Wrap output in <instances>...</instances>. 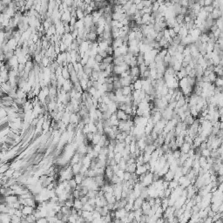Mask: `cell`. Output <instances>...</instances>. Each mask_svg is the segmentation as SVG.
<instances>
[{"label": "cell", "mask_w": 223, "mask_h": 223, "mask_svg": "<svg viewBox=\"0 0 223 223\" xmlns=\"http://www.w3.org/2000/svg\"><path fill=\"white\" fill-rule=\"evenodd\" d=\"M153 182H154V180H153V173L147 172L146 173H145L144 179H143V180L140 182V183L142 184V186L144 187V188H147V187H149Z\"/></svg>", "instance_id": "1"}, {"label": "cell", "mask_w": 223, "mask_h": 223, "mask_svg": "<svg viewBox=\"0 0 223 223\" xmlns=\"http://www.w3.org/2000/svg\"><path fill=\"white\" fill-rule=\"evenodd\" d=\"M34 210H35L34 207H29V206H24L23 208L21 209L23 217H26V216H29V215H31V214H33Z\"/></svg>", "instance_id": "2"}, {"label": "cell", "mask_w": 223, "mask_h": 223, "mask_svg": "<svg viewBox=\"0 0 223 223\" xmlns=\"http://www.w3.org/2000/svg\"><path fill=\"white\" fill-rule=\"evenodd\" d=\"M145 137H146V136H145ZM145 137L136 140V146H137V148L139 149L142 153H144L145 148H146V141H145Z\"/></svg>", "instance_id": "3"}, {"label": "cell", "mask_w": 223, "mask_h": 223, "mask_svg": "<svg viewBox=\"0 0 223 223\" xmlns=\"http://www.w3.org/2000/svg\"><path fill=\"white\" fill-rule=\"evenodd\" d=\"M127 213L128 212H127L125 208L117 209V210H115V219H119V220L122 219V218L127 215Z\"/></svg>", "instance_id": "4"}, {"label": "cell", "mask_w": 223, "mask_h": 223, "mask_svg": "<svg viewBox=\"0 0 223 223\" xmlns=\"http://www.w3.org/2000/svg\"><path fill=\"white\" fill-rule=\"evenodd\" d=\"M209 15H210L211 18H212L213 20H216V19H218L219 18H221V17H222V11H221L217 8V9L213 10V11Z\"/></svg>", "instance_id": "5"}, {"label": "cell", "mask_w": 223, "mask_h": 223, "mask_svg": "<svg viewBox=\"0 0 223 223\" xmlns=\"http://www.w3.org/2000/svg\"><path fill=\"white\" fill-rule=\"evenodd\" d=\"M120 82L121 84V86L124 87V86H129L132 85V76H127V78H124V79H120Z\"/></svg>", "instance_id": "6"}, {"label": "cell", "mask_w": 223, "mask_h": 223, "mask_svg": "<svg viewBox=\"0 0 223 223\" xmlns=\"http://www.w3.org/2000/svg\"><path fill=\"white\" fill-rule=\"evenodd\" d=\"M147 172H148V170H147V168H146V165L143 164V165H141V166H137L136 171H135V173L138 175V176H139V175L145 174V173H146Z\"/></svg>", "instance_id": "7"}, {"label": "cell", "mask_w": 223, "mask_h": 223, "mask_svg": "<svg viewBox=\"0 0 223 223\" xmlns=\"http://www.w3.org/2000/svg\"><path fill=\"white\" fill-rule=\"evenodd\" d=\"M140 209H141V211H142V214H145V215H147L148 213L150 212V210H151V206L147 203V201L144 200V202H143V204H142V206H141Z\"/></svg>", "instance_id": "8"}, {"label": "cell", "mask_w": 223, "mask_h": 223, "mask_svg": "<svg viewBox=\"0 0 223 223\" xmlns=\"http://www.w3.org/2000/svg\"><path fill=\"white\" fill-rule=\"evenodd\" d=\"M143 202H144V200H143L141 197H138V198H136L135 200L133 201V211L138 210V209H140Z\"/></svg>", "instance_id": "9"}, {"label": "cell", "mask_w": 223, "mask_h": 223, "mask_svg": "<svg viewBox=\"0 0 223 223\" xmlns=\"http://www.w3.org/2000/svg\"><path fill=\"white\" fill-rule=\"evenodd\" d=\"M122 91V94L124 96H128V95L132 94V93L133 92V88H132V85L129 86H124V87L121 88Z\"/></svg>", "instance_id": "10"}, {"label": "cell", "mask_w": 223, "mask_h": 223, "mask_svg": "<svg viewBox=\"0 0 223 223\" xmlns=\"http://www.w3.org/2000/svg\"><path fill=\"white\" fill-rule=\"evenodd\" d=\"M179 149H180V153H181V154H188V151L191 149V146H190L189 144H188V143L184 142L183 144H182V146H180Z\"/></svg>", "instance_id": "11"}, {"label": "cell", "mask_w": 223, "mask_h": 223, "mask_svg": "<svg viewBox=\"0 0 223 223\" xmlns=\"http://www.w3.org/2000/svg\"><path fill=\"white\" fill-rule=\"evenodd\" d=\"M127 135H128V133H127V132H119V133L116 135V138H115V139H116L118 142H124V141H125L126 137H127Z\"/></svg>", "instance_id": "12"}, {"label": "cell", "mask_w": 223, "mask_h": 223, "mask_svg": "<svg viewBox=\"0 0 223 223\" xmlns=\"http://www.w3.org/2000/svg\"><path fill=\"white\" fill-rule=\"evenodd\" d=\"M173 177H174V173L172 172L171 170H169V171H168L167 173H166V174L162 177V179L165 180V181L169 182V181H171V180H173Z\"/></svg>", "instance_id": "13"}, {"label": "cell", "mask_w": 223, "mask_h": 223, "mask_svg": "<svg viewBox=\"0 0 223 223\" xmlns=\"http://www.w3.org/2000/svg\"><path fill=\"white\" fill-rule=\"evenodd\" d=\"M130 76H132V77H139L140 76L139 66L130 68Z\"/></svg>", "instance_id": "14"}, {"label": "cell", "mask_w": 223, "mask_h": 223, "mask_svg": "<svg viewBox=\"0 0 223 223\" xmlns=\"http://www.w3.org/2000/svg\"><path fill=\"white\" fill-rule=\"evenodd\" d=\"M195 119L193 118V117L191 116V115H188V116H187L185 118V120H183V123L185 124V125H187L188 127H190V126H192L193 124V122H194Z\"/></svg>", "instance_id": "15"}, {"label": "cell", "mask_w": 223, "mask_h": 223, "mask_svg": "<svg viewBox=\"0 0 223 223\" xmlns=\"http://www.w3.org/2000/svg\"><path fill=\"white\" fill-rule=\"evenodd\" d=\"M82 207H83V204L80 201V200L79 199H74V201H73V208H75L76 210H82Z\"/></svg>", "instance_id": "16"}, {"label": "cell", "mask_w": 223, "mask_h": 223, "mask_svg": "<svg viewBox=\"0 0 223 223\" xmlns=\"http://www.w3.org/2000/svg\"><path fill=\"white\" fill-rule=\"evenodd\" d=\"M156 149H157V148H156V146H154V144L146 145V148H145V150H144V153H146V154H152V153L154 152V151H155Z\"/></svg>", "instance_id": "17"}, {"label": "cell", "mask_w": 223, "mask_h": 223, "mask_svg": "<svg viewBox=\"0 0 223 223\" xmlns=\"http://www.w3.org/2000/svg\"><path fill=\"white\" fill-rule=\"evenodd\" d=\"M117 110H118V105H117L116 103L112 102V103L108 105V111L110 112L111 113H112V114L116 113Z\"/></svg>", "instance_id": "18"}, {"label": "cell", "mask_w": 223, "mask_h": 223, "mask_svg": "<svg viewBox=\"0 0 223 223\" xmlns=\"http://www.w3.org/2000/svg\"><path fill=\"white\" fill-rule=\"evenodd\" d=\"M134 213V220H135L136 221H138V222H140V219H141V216L143 215L142 214V211H141V209H138V210H135L133 211Z\"/></svg>", "instance_id": "19"}, {"label": "cell", "mask_w": 223, "mask_h": 223, "mask_svg": "<svg viewBox=\"0 0 223 223\" xmlns=\"http://www.w3.org/2000/svg\"><path fill=\"white\" fill-rule=\"evenodd\" d=\"M151 19V14H144L141 17V21H142L143 25H149V22Z\"/></svg>", "instance_id": "20"}, {"label": "cell", "mask_w": 223, "mask_h": 223, "mask_svg": "<svg viewBox=\"0 0 223 223\" xmlns=\"http://www.w3.org/2000/svg\"><path fill=\"white\" fill-rule=\"evenodd\" d=\"M132 88H133V91H138V90L142 89V83H141L140 79H139L132 84Z\"/></svg>", "instance_id": "21"}, {"label": "cell", "mask_w": 223, "mask_h": 223, "mask_svg": "<svg viewBox=\"0 0 223 223\" xmlns=\"http://www.w3.org/2000/svg\"><path fill=\"white\" fill-rule=\"evenodd\" d=\"M136 168H137L136 163H132V164L127 166V169H126V172H128V173H134L136 171Z\"/></svg>", "instance_id": "22"}, {"label": "cell", "mask_w": 223, "mask_h": 223, "mask_svg": "<svg viewBox=\"0 0 223 223\" xmlns=\"http://www.w3.org/2000/svg\"><path fill=\"white\" fill-rule=\"evenodd\" d=\"M193 159H192V158H188V159H186L185 162H184V164L182 166H185V167L190 169V168H192V166H193Z\"/></svg>", "instance_id": "23"}, {"label": "cell", "mask_w": 223, "mask_h": 223, "mask_svg": "<svg viewBox=\"0 0 223 223\" xmlns=\"http://www.w3.org/2000/svg\"><path fill=\"white\" fill-rule=\"evenodd\" d=\"M110 181H111V185H116V184L121 183L122 180H120V179L119 178L116 174H113V176L112 177V179L110 180Z\"/></svg>", "instance_id": "24"}, {"label": "cell", "mask_w": 223, "mask_h": 223, "mask_svg": "<svg viewBox=\"0 0 223 223\" xmlns=\"http://www.w3.org/2000/svg\"><path fill=\"white\" fill-rule=\"evenodd\" d=\"M118 166H119V168H120V170L126 171V169H127V161H126L124 159H121V160H120V162L118 163Z\"/></svg>", "instance_id": "25"}, {"label": "cell", "mask_w": 223, "mask_h": 223, "mask_svg": "<svg viewBox=\"0 0 223 223\" xmlns=\"http://www.w3.org/2000/svg\"><path fill=\"white\" fill-rule=\"evenodd\" d=\"M178 187H179V183H178V181H176V180H171V181L168 182V188H170V189L173 190L176 188H178Z\"/></svg>", "instance_id": "26"}, {"label": "cell", "mask_w": 223, "mask_h": 223, "mask_svg": "<svg viewBox=\"0 0 223 223\" xmlns=\"http://www.w3.org/2000/svg\"><path fill=\"white\" fill-rule=\"evenodd\" d=\"M102 62L105 64H112L113 62V56H106V57L103 59Z\"/></svg>", "instance_id": "27"}, {"label": "cell", "mask_w": 223, "mask_h": 223, "mask_svg": "<svg viewBox=\"0 0 223 223\" xmlns=\"http://www.w3.org/2000/svg\"><path fill=\"white\" fill-rule=\"evenodd\" d=\"M136 11H137V9H136V5L134 4H132V6L129 8V10L126 13H127V16H131V15H134V13L136 12Z\"/></svg>", "instance_id": "28"}, {"label": "cell", "mask_w": 223, "mask_h": 223, "mask_svg": "<svg viewBox=\"0 0 223 223\" xmlns=\"http://www.w3.org/2000/svg\"><path fill=\"white\" fill-rule=\"evenodd\" d=\"M119 51H120V54H121V56H124V55H126V54L127 53V52H128V46H127V45H122V46H120V47H119Z\"/></svg>", "instance_id": "29"}, {"label": "cell", "mask_w": 223, "mask_h": 223, "mask_svg": "<svg viewBox=\"0 0 223 223\" xmlns=\"http://www.w3.org/2000/svg\"><path fill=\"white\" fill-rule=\"evenodd\" d=\"M214 85L215 86V87H222L223 86V79L221 77H217V79H215Z\"/></svg>", "instance_id": "30"}, {"label": "cell", "mask_w": 223, "mask_h": 223, "mask_svg": "<svg viewBox=\"0 0 223 223\" xmlns=\"http://www.w3.org/2000/svg\"><path fill=\"white\" fill-rule=\"evenodd\" d=\"M198 161H199V164H200V166L201 168H204L206 166V165H207V158L203 157V156H200V157L199 158Z\"/></svg>", "instance_id": "31"}, {"label": "cell", "mask_w": 223, "mask_h": 223, "mask_svg": "<svg viewBox=\"0 0 223 223\" xmlns=\"http://www.w3.org/2000/svg\"><path fill=\"white\" fill-rule=\"evenodd\" d=\"M163 213H164V211H163V209L161 208V207L159 206V207L157 208V210H156L155 214H154V216H155L157 219H159V218H161L163 216Z\"/></svg>", "instance_id": "32"}, {"label": "cell", "mask_w": 223, "mask_h": 223, "mask_svg": "<svg viewBox=\"0 0 223 223\" xmlns=\"http://www.w3.org/2000/svg\"><path fill=\"white\" fill-rule=\"evenodd\" d=\"M210 154H211L210 149L206 148V149L201 150V152H200V156H203V157H205V158H207V157H210Z\"/></svg>", "instance_id": "33"}, {"label": "cell", "mask_w": 223, "mask_h": 223, "mask_svg": "<svg viewBox=\"0 0 223 223\" xmlns=\"http://www.w3.org/2000/svg\"><path fill=\"white\" fill-rule=\"evenodd\" d=\"M215 25L217 26V28L219 29V30L222 31V27H223V25H222V17H221V18H219L218 19L215 20Z\"/></svg>", "instance_id": "34"}, {"label": "cell", "mask_w": 223, "mask_h": 223, "mask_svg": "<svg viewBox=\"0 0 223 223\" xmlns=\"http://www.w3.org/2000/svg\"><path fill=\"white\" fill-rule=\"evenodd\" d=\"M150 159H151V154L143 153V162H144V164H146V163H149Z\"/></svg>", "instance_id": "35"}, {"label": "cell", "mask_w": 223, "mask_h": 223, "mask_svg": "<svg viewBox=\"0 0 223 223\" xmlns=\"http://www.w3.org/2000/svg\"><path fill=\"white\" fill-rule=\"evenodd\" d=\"M208 79H209V81H210L211 84H214V81H215V79H217V75H216V73L210 72V74L208 75Z\"/></svg>", "instance_id": "36"}, {"label": "cell", "mask_w": 223, "mask_h": 223, "mask_svg": "<svg viewBox=\"0 0 223 223\" xmlns=\"http://www.w3.org/2000/svg\"><path fill=\"white\" fill-rule=\"evenodd\" d=\"M121 159H122V155H121L120 153H116V154H114V156H113V160L116 162V164H118V163L121 160Z\"/></svg>", "instance_id": "37"}, {"label": "cell", "mask_w": 223, "mask_h": 223, "mask_svg": "<svg viewBox=\"0 0 223 223\" xmlns=\"http://www.w3.org/2000/svg\"><path fill=\"white\" fill-rule=\"evenodd\" d=\"M132 4H133V0H132V1H127V4H126L125 5L122 6V9H123L124 11H125L126 12H127V11L129 10V8H130L131 6H132Z\"/></svg>", "instance_id": "38"}, {"label": "cell", "mask_w": 223, "mask_h": 223, "mask_svg": "<svg viewBox=\"0 0 223 223\" xmlns=\"http://www.w3.org/2000/svg\"><path fill=\"white\" fill-rule=\"evenodd\" d=\"M135 35H136V32H132V31L130 30V32L127 33V38H128V41H131V40L135 39Z\"/></svg>", "instance_id": "39"}, {"label": "cell", "mask_w": 223, "mask_h": 223, "mask_svg": "<svg viewBox=\"0 0 223 223\" xmlns=\"http://www.w3.org/2000/svg\"><path fill=\"white\" fill-rule=\"evenodd\" d=\"M159 4L157 3V1H156V2H153V4H152V12H157L158 10H159Z\"/></svg>", "instance_id": "40"}, {"label": "cell", "mask_w": 223, "mask_h": 223, "mask_svg": "<svg viewBox=\"0 0 223 223\" xmlns=\"http://www.w3.org/2000/svg\"><path fill=\"white\" fill-rule=\"evenodd\" d=\"M132 178V173H128V172H126L124 173V177H123V180L124 181H129Z\"/></svg>", "instance_id": "41"}, {"label": "cell", "mask_w": 223, "mask_h": 223, "mask_svg": "<svg viewBox=\"0 0 223 223\" xmlns=\"http://www.w3.org/2000/svg\"><path fill=\"white\" fill-rule=\"evenodd\" d=\"M182 54H183L184 57H185V56H190V55H191V51H190L189 45H188V46L185 47V49H184V51H183V52H182Z\"/></svg>", "instance_id": "42"}, {"label": "cell", "mask_w": 223, "mask_h": 223, "mask_svg": "<svg viewBox=\"0 0 223 223\" xmlns=\"http://www.w3.org/2000/svg\"><path fill=\"white\" fill-rule=\"evenodd\" d=\"M180 155H181V153H180V149H177V150H175V151H173V158H174L175 159H180Z\"/></svg>", "instance_id": "43"}, {"label": "cell", "mask_w": 223, "mask_h": 223, "mask_svg": "<svg viewBox=\"0 0 223 223\" xmlns=\"http://www.w3.org/2000/svg\"><path fill=\"white\" fill-rule=\"evenodd\" d=\"M171 193H172V189H170V188L164 189V198H169Z\"/></svg>", "instance_id": "44"}, {"label": "cell", "mask_w": 223, "mask_h": 223, "mask_svg": "<svg viewBox=\"0 0 223 223\" xmlns=\"http://www.w3.org/2000/svg\"><path fill=\"white\" fill-rule=\"evenodd\" d=\"M179 4H180L181 7L188 8V1H187V0H181V1H179Z\"/></svg>", "instance_id": "45"}, {"label": "cell", "mask_w": 223, "mask_h": 223, "mask_svg": "<svg viewBox=\"0 0 223 223\" xmlns=\"http://www.w3.org/2000/svg\"><path fill=\"white\" fill-rule=\"evenodd\" d=\"M124 173H125V171H123V170H119L118 172H117L116 173H115V174L117 175V176L119 177V178L120 179V180H122V181H123V177H124Z\"/></svg>", "instance_id": "46"}, {"label": "cell", "mask_w": 223, "mask_h": 223, "mask_svg": "<svg viewBox=\"0 0 223 223\" xmlns=\"http://www.w3.org/2000/svg\"><path fill=\"white\" fill-rule=\"evenodd\" d=\"M94 60L97 64H100V63H102V61H103V58H102L99 54H97V55L94 57Z\"/></svg>", "instance_id": "47"}, {"label": "cell", "mask_w": 223, "mask_h": 223, "mask_svg": "<svg viewBox=\"0 0 223 223\" xmlns=\"http://www.w3.org/2000/svg\"><path fill=\"white\" fill-rule=\"evenodd\" d=\"M173 30L174 31L175 33H176L177 35H178L179 32H180V25H178V24H177V23H175V24H174V25H173Z\"/></svg>", "instance_id": "48"}, {"label": "cell", "mask_w": 223, "mask_h": 223, "mask_svg": "<svg viewBox=\"0 0 223 223\" xmlns=\"http://www.w3.org/2000/svg\"><path fill=\"white\" fill-rule=\"evenodd\" d=\"M144 7H152L153 1H141Z\"/></svg>", "instance_id": "49"}, {"label": "cell", "mask_w": 223, "mask_h": 223, "mask_svg": "<svg viewBox=\"0 0 223 223\" xmlns=\"http://www.w3.org/2000/svg\"><path fill=\"white\" fill-rule=\"evenodd\" d=\"M36 223H48V221H47L46 217H42L37 220Z\"/></svg>", "instance_id": "50"}, {"label": "cell", "mask_w": 223, "mask_h": 223, "mask_svg": "<svg viewBox=\"0 0 223 223\" xmlns=\"http://www.w3.org/2000/svg\"><path fill=\"white\" fill-rule=\"evenodd\" d=\"M168 31H169V36H170V38H171L172 39H173V38H174V37L177 35V34L174 32V31L173 30V28H171V29H168Z\"/></svg>", "instance_id": "51"}, {"label": "cell", "mask_w": 223, "mask_h": 223, "mask_svg": "<svg viewBox=\"0 0 223 223\" xmlns=\"http://www.w3.org/2000/svg\"><path fill=\"white\" fill-rule=\"evenodd\" d=\"M199 148H200V150H203V149H206V148H207V141H203V142H202L201 144L200 145V146H199Z\"/></svg>", "instance_id": "52"}, {"label": "cell", "mask_w": 223, "mask_h": 223, "mask_svg": "<svg viewBox=\"0 0 223 223\" xmlns=\"http://www.w3.org/2000/svg\"><path fill=\"white\" fill-rule=\"evenodd\" d=\"M203 223H214L213 222V219L212 217H206L205 219L203 220Z\"/></svg>", "instance_id": "53"}, {"label": "cell", "mask_w": 223, "mask_h": 223, "mask_svg": "<svg viewBox=\"0 0 223 223\" xmlns=\"http://www.w3.org/2000/svg\"><path fill=\"white\" fill-rule=\"evenodd\" d=\"M213 0H204V7L205 6H209L212 5Z\"/></svg>", "instance_id": "54"}, {"label": "cell", "mask_w": 223, "mask_h": 223, "mask_svg": "<svg viewBox=\"0 0 223 223\" xmlns=\"http://www.w3.org/2000/svg\"><path fill=\"white\" fill-rule=\"evenodd\" d=\"M161 200H162V199H160V198H159V197H157V198L154 199V202H155L156 205L160 206V204H161Z\"/></svg>", "instance_id": "55"}, {"label": "cell", "mask_w": 223, "mask_h": 223, "mask_svg": "<svg viewBox=\"0 0 223 223\" xmlns=\"http://www.w3.org/2000/svg\"><path fill=\"white\" fill-rule=\"evenodd\" d=\"M140 0H135V1H133V4H135V5H137V4H140Z\"/></svg>", "instance_id": "56"}, {"label": "cell", "mask_w": 223, "mask_h": 223, "mask_svg": "<svg viewBox=\"0 0 223 223\" xmlns=\"http://www.w3.org/2000/svg\"><path fill=\"white\" fill-rule=\"evenodd\" d=\"M214 223H222V219L218 220V221H216L215 222H214Z\"/></svg>", "instance_id": "57"}, {"label": "cell", "mask_w": 223, "mask_h": 223, "mask_svg": "<svg viewBox=\"0 0 223 223\" xmlns=\"http://www.w3.org/2000/svg\"><path fill=\"white\" fill-rule=\"evenodd\" d=\"M131 223H139V222H138V221H135V220H133V221H132V222H131Z\"/></svg>", "instance_id": "58"}]
</instances>
